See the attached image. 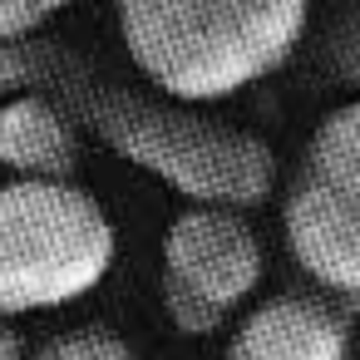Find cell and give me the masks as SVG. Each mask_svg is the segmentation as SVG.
Listing matches in <instances>:
<instances>
[{"instance_id": "8992f818", "label": "cell", "mask_w": 360, "mask_h": 360, "mask_svg": "<svg viewBox=\"0 0 360 360\" xmlns=\"http://www.w3.org/2000/svg\"><path fill=\"white\" fill-rule=\"evenodd\" d=\"M350 321L326 291H276L237 321L227 360H350Z\"/></svg>"}, {"instance_id": "5b68a950", "label": "cell", "mask_w": 360, "mask_h": 360, "mask_svg": "<svg viewBox=\"0 0 360 360\" xmlns=\"http://www.w3.org/2000/svg\"><path fill=\"white\" fill-rule=\"evenodd\" d=\"M266 252L237 207H188L163 232V311L183 335L222 330L262 286Z\"/></svg>"}, {"instance_id": "7a4b0ae2", "label": "cell", "mask_w": 360, "mask_h": 360, "mask_svg": "<svg viewBox=\"0 0 360 360\" xmlns=\"http://www.w3.org/2000/svg\"><path fill=\"white\" fill-rule=\"evenodd\" d=\"M129 65L202 109L271 79L306 40L311 0H114Z\"/></svg>"}, {"instance_id": "9c48e42d", "label": "cell", "mask_w": 360, "mask_h": 360, "mask_svg": "<svg viewBox=\"0 0 360 360\" xmlns=\"http://www.w3.org/2000/svg\"><path fill=\"white\" fill-rule=\"evenodd\" d=\"M25 360H139V355L109 326H75V330H60V335L40 340L35 350H25Z\"/></svg>"}, {"instance_id": "277c9868", "label": "cell", "mask_w": 360, "mask_h": 360, "mask_svg": "<svg viewBox=\"0 0 360 360\" xmlns=\"http://www.w3.org/2000/svg\"><path fill=\"white\" fill-rule=\"evenodd\" d=\"M281 232L316 291L360 316V99L311 129L281 198Z\"/></svg>"}, {"instance_id": "6da1fadb", "label": "cell", "mask_w": 360, "mask_h": 360, "mask_svg": "<svg viewBox=\"0 0 360 360\" xmlns=\"http://www.w3.org/2000/svg\"><path fill=\"white\" fill-rule=\"evenodd\" d=\"M0 89L55 99L84 139L153 173L193 207L252 212L276 193V153L266 139L188 109L158 89L143 94L65 40L35 35L0 50Z\"/></svg>"}, {"instance_id": "52a82bcc", "label": "cell", "mask_w": 360, "mask_h": 360, "mask_svg": "<svg viewBox=\"0 0 360 360\" xmlns=\"http://www.w3.org/2000/svg\"><path fill=\"white\" fill-rule=\"evenodd\" d=\"M84 134L45 94H11L0 104V168L20 183H75Z\"/></svg>"}, {"instance_id": "30bf717a", "label": "cell", "mask_w": 360, "mask_h": 360, "mask_svg": "<svg viewBox=\"0 0 360 360\" xmlns=\"http://www.w3.org/2000/svg\"><path fill=\"white\" fill-rule=\"evenodd\" d=\"M70 6H75V0H0V50L35 40Z\"/></svg>"}, {"instance_id": "8fae6325", "label": "cell", "mask_w": 360, "mask_h": 360, "mask_svg": "<svg viewBox=\"0 0 360 360\" xmlns=\"http://www.w3.org/2000/svg\"><path fill=\"white\" fill-rule=\"evenodd\" d=\"M0 360H25V340L11 321H0Z\"/></svg>"}, {"instance_id": "ba28073f", "label": "cell", "mask_w": 360, "mask_h": 360, "mask_svg": "<svg viewBox=\"0 0 360 360\" xmlns=\"http://www.w3.org/2000/svg\"><path fill=\"white\" fill-rule=\"evenodd\" d=\"M321 75L360 99V6H345L321 35Z\"/></svg>"}, {"instance_id": "3957f363", "label": "cell", "mask_w": 360, "mask_h": 360, "mask_svg": "<svg viewBox=\"0 0 360 360\" xmlns=\"http://www.w3.org/2000/svg\"><path fill=\"white\" fill-rule=\"evenodd\" d=\"M119 232L79 183L0 188V321L84 301L114 266Z\"/></svg>"}]
</instances>
